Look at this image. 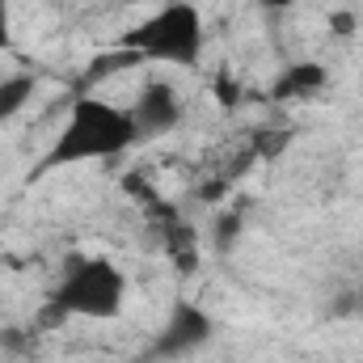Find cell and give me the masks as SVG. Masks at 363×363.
I'll list each match as a JSON object with an SVG mask.
<instances>
[{
    "mask_svg": "<svg viewBox=\"0 0 363 363\" xmlns=\"http://www.w3.org/2000/svg\"><path fill=\"white\" fill-rule=\"evenodd\" d=\"M135 144H140V135H135L131 110L89 93V97H81V101L68 110V118H64L55 144L47 148V157H43V165H38V174H43V169H64V165L110 161V157H123V152L135 148Z\"/></svg>",
    "mask_w": 363,
    "mask_h": 363,
    "instance_id": "6da1fadb",
    "label": "cell"
},
{
    "mask_svg": "<svg viewBox=\"0 0 363 363\" xmlns=\"http://www.w3.org/2000/svg\"><path fill=\"white\" fill-rule=\"evenodd\" d=\"M123 300H127V274L123 267H114L110 258L89 254V258H72L64 279L55 283L51 291V308H43V325H60L68 317H81V321H110L123 313Z\"/></svg>",
    "mask_w": 363,
    "mask_h": 363,
    "instance_id": "7a4b0ae2",
    "label": "cell"
},
{
    "mask_svg": "<svg viewBox=\"0 0 363 363\" xmlns=\"http://www.w3.org/2000/svg\"><path fill=\"white\" fill-rule=\"evenodd\" d=\"M123 47L135 60L148 64H169V68H199L203 64V13L199 4L165 0L152 17H144Z\"/></svg>",
    "mask_w": 363,
    "mask_h": 363,
    "instance_id": "3957f363",
    "label": "cell"
},
{
    "mask_svg": "<svg viewBox=\"0 0 363 363\" xmlns=\"http://www.w3.org/2000/svg\"><path fill=\"white\" fill-rule=\"evenodd\" d=\"M127 110H131L135 135L144 144V140H165L169 131H178L186 106H182V93L174 81H144L140 93H135V101Z\"/></svg>",
    "mask_w": 363,
    "mask_h": 363,
    "instance_id": "277c9868",
    "label": "cell"
},
{
    "mask_svg": "<svg viewBox=\"0 0 363 363\" xmlns=\"http://www.w3.org/2000/svg\"><path fill=\"white\" fill-rule=\"evenodd\" d=\"M211 334H216V321H211L199 304L178 300V304H174V313H169V321H165V330H161V334H157V342H152V359H157V363L182 359V355L199 351Z\"/></svg>",
    "mask_w": 363,
    "mask_h": 363,
    "instance_id": "5b68a950",
    "label": "cell"
},
{
    "mask_svg": "<svg viewBox=\"0 0 363 363\" xmlns=\"http://www.w3.org/2000/svg\"><path fill=\"white\" fill-rule=\"evenodd\" d=\"M325 81H330L325 64H313V60H304V64H291V68H283V72L274 77L271 97H274V101H300V97H313V93H321V89H325Z\"/></svg>",
    "mask_w": 363,
    "mask_h": 363,
    "instance_id": "8992f818",
    "label": "cell"
},
{
    "mask_svg": "<svg viewBox=\"0 0 363 363\" xmlns=\"http://www.w3.org/2000/svg\"><path fill=\"white\" fill-rule=\"evenodd\" d=\"M34 89H38V81H34L30 72H9V77H0V123H13V118L30 106Z\"/></svg>",
    "mask_w": 363,
    "mask_h": 363,
    "instance_id": "52a82bcc",
    "label": "cell"
},
{
    "mask_svg": "<svg viewBox=\"0 0 363 363\" xmlns=\"http://www.w3.org/2000/svg\"><path fill=\"white\" fill-rule=\"evenodd\" d=\"M237 233H241V216H237V211H224V216H216V245H220V250H228Z\"/></svg>",
    "mask_w": 363,
    "mask_h": 363,
    "instance_id": "ba28073f",
    "label": "cell"
},
{
    "mask_svg": "<svg viewBox=\"0 0 363 363\" xmlns=\"http://www.w3.org/2000/svg\"><path fill=\"white\" fill-rule=\"evenodd\" d=\"M13 47V13H9V0H0V51Z\"/></svg>",
    "mask_w": 363,
    "mask_h": 363,
    "instance_id": "9c48e42d",
    "label": "cell"
},
{
    "mask_svg": "<svg viewBox=\"0 0 363 363\" xmlns=\"http://www.w3.org/2000/svg\"><path fill=\"white\" fill-rule=\"evenodd\" d=\"M334 30H355V17H347V13H338V17H334Z\"/></svg>",
    "mask_w": 363,
    "mask_h": 363,
    "instance_id": "30bf717a",
    "label": "cell"
},
{
    "mask_svg": "<svg viewBox=\"0 0 363 363\" xmlns=\"http://www.w3.org/2000/svg\"><path fill=\"white\" fill-rule=\"evenodd\" d=\"M262 9H287V4H300V0H258Z\"/></svg>",
    "mask_w": 363,
    "mask_h": 363,
    "instance_id": "8fae6325",
    "label": "cell"
},
{
    "mask_svg": "<svg viewBox=\"0 0 363 363\" xmlns=\"http://www.w3.org/2000/svg\"><path fill=\"white\" fill-rule=\"evenodd\" d=\"M178 4H203V0H178Z\"/></svg>",
    "mask_w": 363,
    "mask_h": 363,
    "instance_id": "7c38bea8",
    "label": "cell"
}]
</instances>
